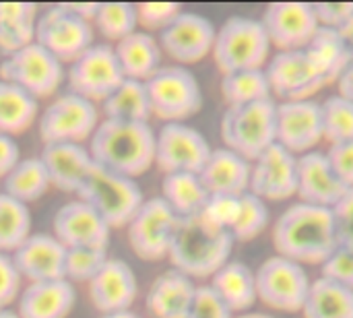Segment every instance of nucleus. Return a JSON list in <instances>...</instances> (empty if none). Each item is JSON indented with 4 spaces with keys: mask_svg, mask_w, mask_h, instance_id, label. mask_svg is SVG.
I'll return each instance as SVG.
<instances>
[{
    "mask_svg": "<svg viewBox=\"0 0 353 318\" xmlns=\"http://www.w3.org/2000/svg\"><path fill=\"white\" fill-rule=\"evenodd\" d=\"M273 246L279 257L298 265H323L337 250L333 211L327 207L290 205L273 226Z\"/></svg>",
    "mask_w": 353,
    "mask_h": 318,
    "instance_id": "obj_1",
    "label": "nucleus"
},
{
    "mask_svg": "<svg viewBox=\"0 0 353 318\" xmlns=\"http://www.w3.org/2000/svg\"><path fill=\"white\" fill-rule=\"evenodd\" d=\"M89 153L97 166L137 178L155 163V130L149 122L103 118L89 139Z\"/></svg>",
    "mask_w": 353,
    "mask_h": 318,
    "instance_id": "obj_2",
    "label": "nucleus"
},
{
    "mask_svg": "<svg viewBox=\"0 0 353 318\" xmlns=\"http://www.w3.org/2000/svg\"><path fill=\"white\" fill-rule=\"evenodd\" d=\"M232 248V234L196 213L190 217H178L168 259L174 269L186 277L205 279L213 277L230 261Z\"/></svg>",
    "mask_w": 353,
    "mask_h": 318,
    "instance_id": "obj_3",
    "label": "nucleus"
},
{
    "mask_svg": "<svg viewBox=\"0 0 353 318\" xmlns=\"http://www.w3.org/2000/svg\"><path fill=\"white\" fill-rule=\"evenodd\" d=\"M271 54V41L261 21L234 14L215 33L211 56L221 74L263 68Z\"/></svg>",
    "mask_w": 353,
    "mask_h": 318,
    "instance_id": "obj_4",
    "label": "nucleus"
},
{
    "mask_svg": "<svg viewBox=\"0 0 353 318\" xmlns=\"http://www.w3.org/2000/svg\"><path fill=\"white\" fill-rule=\"evenodd\" d=\"M77 197L91 205L112 230L126 228L139 207L145 203L143 190L134 178L116 174L97 163H93Z\"/></svg>",
    "mask_w": 353,
    "mask_h": 318,
    "instance_id": "obj_5",
    "label": "nucleus"
},
{
    "mask_svg": "<svg viewBox=\"0 0 353 318\" xmlns=\"http://www.w3.org/2000/svg\"><path fill=\"white\" fill-rule=\"evenodd\" d=\"M275 112L277 103L273 99L225 108L221 116V139L225 147L252 163L275 145Z\"/></svg>",
    "mask_w": 353,
    "mask_h": 318,
    "instance_id": "obj_6",
    "label": "nucleus"
},
{
    "mask_svg": "<svg viewBox=\"0 0 353 318\" xmlns=\"http://www.w3.org/2000/svg\"><path fill=\"white\" fill-rule=\"evenodd\" d=\"M151 116L168 122H184L203 108V91L199 79L180 64L161 66L145 81Z\"/></svg>",
    "mask_w": 353,
    "mask_h": 318,
    "instance_id": "obj_7",
    "label": "nucleus"
},
{
    "mask_svg": "<svg viewBox=\"0 0 353 318\" xmlns=\"http://www.w3.org/2000/svg\"><path fill=\"white\" fill-rule=\"evenodd\" d=\"M99 110L93 101L68 91L52 99L37 118V130L43 145L89 141L99 126Z\"/></svg>",
    "mask_w": 353,
    "mask_h": 318,
    "instance_id": "obj_8",
    "label": "nucleus"
},
{
    "mask_svg": "<svg viewBox=\"0 0 353 318\" xmlns=\"http://www.w3.org/2000/svg\"><path fill=\"white\" fill-rule=\"evenodd\" d=\"M0 79L21 87L39 101L54 95L62 85L64 62H60L41 43L31 41L23 50L2 58Z\"/></svg>",
    "mask_w": 353,
    "mask_h": 318,
    "instance_id": "obj_9",
    "label": "nucleus"
},
{
    "mask_svg": "<svg viewBox=\"0 0 353 318\" xmlns=\"http://www.w3.org/2000/svg\"><path fill=\"white\" fill-rule=\"evenodd\" d=\"M254 277L256 298L265 306L281 312H302L312 284L302 265L275 255L256 269Z\"/></svg>",
    "mask_w": 353,
    "mask_h": 318,
    "instance_id": "obj_10",
    "label": "nucleus"
},
{
    "mask_svg": "<svg viewBox=\"0 0 353 318\" xmlns=\"http://www.w3.org/2000/svg\"><path fill=\"white\" fill-rule=\"evenodd\" d=\"M68 87L72 93L97 103H103L116 87L124 81L120 64L110 43H93L66 70Z\"/></svg>",
    "mask_w": 353,
    "mask_h": 318,
    "instance_id": "obj_11",
    "label": "nucleus"
},
{
    "mask_svg": "<svg viewBox=\"0 0 353 318\" xmlns=\"http://www.w3.org/2000/svg\"><path fill=\"white\" fill-rule=\"evenodd\" d=\"M178 215L161 197L145 199L126 226V238L132 252L143 261H161L170 255Z\"/></svg>",
    "mask_w": 353,
    "mask_h": 318,
    "instance_id": "obj_12",
    "label": "nucleus"
},
{
    "mask_svg": "<svg viewBox=\"0 0 353 318\" xmlns=\"http://www.w3.org/2000/svg\"><path fill=\"white\" fill-rule=\"evenodd\" d=\"M93 25L70 12L64 4L46 8L35 23V41L68 64L93 46Z\"/></svg>",
    "mask_w": 353,
    "mask_h": 318,
    "instance_id": "obj_13",
    "label": "nucleus"
},
{
    "mask_svg": "<svg viewBox=\"0 0 353 318\" xmlns=\"http://www.w3.org/2000/svg\"><path fill=\"white\" fill-rule=\"evenodd\" d=\"M211 151L203 132L184 122H168L155 132V166L163 174H199Z\"/></svg>",
    "mask_w": 353,
    "mask_h": 318,
    "instance_id": "obj_14",
    "label": "nucleus"
},
{
    "mask_svg": "<svg viewBox=\"0 0 353 318\" xmlns=\"http://www.w3.org/2000/svg\"><path fill=\"white\" fill-rule=\"evenodd\" d=\"M271 91L283 101L312 99L323 87L329 85L325 72L316 66L306 50L279 52L267 64Z\"/></svg>",
    "mask_w": 353,
    "mask_h": 318,
    "instance_id": "obj_15",
    "label": "nucleus"
},
{
    "mask_svg": "<svg viewBox=\"0 0 353 318\" xmlns=\"http://www.w3.org/2000/svg\"><path fill=\"white\" fill-rule=\"evenodd\" d=\"M323 141L321 103L314 99L281 101L275 112V143L296 157L310 153Z\"/></svg>",
    "mask_w": 353,
    "mask_h": 318,
    "instance_id": "obj_16",
    "label": "nucleus"
},
{
    "mask_svg": "<svg viewBox=\"0 0 353 318\" xmlns=\"http://www.w3.org/2000/svg\"><path fill=\"white\" fill-rule=\"evenodd\" d=\"M217 29L213 23L196 12L182 10L165 29L159 31V48L180 66L201 62L211 54Z\"/></svg>",
    "mask_w": 353,
    "mask_h": 318,
    "instance_id": "obj_17",
    "label": "nucleus"
},
{
    "mask_svg": "<svg viewBox=\"0 0 353 318\" xmlns=\"http://www.w3.org/2000/svg\"><path fill=\"white\" fill-rule=\"evenodd\" d=\"M271 46L279 52L304 50L319 31V21L312 4L304 2H275L269 4L261 19Z\"/></svg>",
    "mask_w": 353,
    "mask_h": 318,
    "instance_id": "obj_18",
    "label": "nucleus"
},
{
    "mask_svg": "<svg viewBox=\"0 0 353 318\" xmlns=\"http://www.w3.org/2000/svg\"><path fill=\"white\" fill-rule=\"evenodd\" d=\"M248 192L267 201H288L298 192V157L281 145H271L250 163Z\"/></svg>",
    "mask_w": 353,
    "mask_h": 318,
    "instance_id": "obj_19",
    "label": "nucleus"
},
{
    "mask_svg": "<svg viewBox=\"0 0 353 318\" xmlns=\"http://www.w3.org/2000/svg\"><path fill=\"white\" fill-rule=\"evenodd\" d=\"M112 228L85 201L64 203L54 215V236L64 248H108Z\"/></svg>",
    "mask_w": 353,
    "mask_h": 318,
    "instance_id": "obj_20",
    "label": "nucleus"
},
{
    "mask_svg": "<svg viewBox=\"0 0 353 318\" xmlns=\"http://www.w3.org/2000/svg\"><path fill=\"white\" fill-rule=\"evenodd\" d=\"M89 300L101 315L130 310L139 296V281L130 265L122 259H108L97 275L87 284Z\"/></svg>",
    "mask_w": 353,
    "mask_h": 318,
    "instance_id": "obj_21",
    "label": "nucleus"
},
{
    "mask_svg": "<svg viewBox=\"0 0 353 318\" xmlns=\"http://www.w3.org/2000/svg\"><path fill=\"white\" fill-rule=\"evenodd\" d=\"M10 257L21 279H27L29 284L64 279L66 248L54 234H31Z\"/></svg>",
    "mask_w": 353,
    "mask_h": 318,
    "instance_id": "obj_22",
    "label": "nucleus"
},
{
    "mask_svg": "<svg viewBox=\"0 0 353 318\" xmlns=\"http://www.w3.org/2000/svg\"><path fill=\"white\" fill-rule=\"evenodd\" d=\"M347 186L335 176L329 159L321 151H310L298 157V197L300 203L333 209Z\"/></svg>",
    "mask_w": 353,
    "mask_h": 318,
    "instance_id": "obj_23",
    "label": "nucleus"
},
{
    "mask_svg": "<svg viewBox=\"0 0 353 318\" xmlns=\"http://www.w3.org/2000/svg\"><path fill=\"white\" fill-rule=\"evenodd\" d=\"M41 163L48 170L50 184L62 192L77 195L83 186L85 178L89 176L93 168V157L89 153V147L74 145V143H52L43 145Z\"/></svg>",
    "mask_w": 353,
    "mask_h": 318,
    "instance_id": "obj_24",
    "label": "nucleus"
},
{
    "mask_svg": "<svg viewBox=\"0 0 353 318\" xmlns=\"http://www.w3.org/2000/svg\"><path fill=\"white\" fill-rule=\"evenodd\" d=\"M77 304V290L68 279L27 284L17 300L21 318H66Z\"/></svg>",
    "mask_w": 353,
    "mask_h": 318,
    "instance_id": "obj_25",
    "label": "nucleus"
},
{
    "mask_svg": "<svg viewBox=\"0 0 353 318\" xmlns=\"http://www.w3.org/2000/svg\"><path fill=\"white\" fill-rule=\"evenodd\" d=\"M199 178L209 195L242 197L250 184V161L228 147L213 149Z\"/></svg>",
    "mask_w": 353,
    "mask_h": 318,
    "instance_id": "obj_26",
    "label": "nucleus"
},
{
    "mask_svg": "<svg viewBox=\"0 0 353 318\" xmlns=\"http://www.w3.org/2000/svg\"><path fill=\"white\" fill-rule=\"evenodd\" d=\"M196 286L184 273L170 269L149 288L147 312L153 318H188Z\"/></svg>",
    "mask_w": 353,
    "mask_h": 318,
    "instance_id": "obj_27",
    "label": "nucleus"
},
{
    "mask_svg": "<svg viewBox=\"0 0 353 318\" xmlns=\"http://www.w3.org/2000/svg\"><path fill=\"white\" fill-rule=\"evenodd\" d=\"M116 60L124 79L149 81L161 68V48L157 37L147 31H134L114 46Z\"/></svg>",
    "mask_w": 353,
    "mask_h": 318,
    "instance_id": "obj_28",
    "label": "nucleus"
},
{
    "mask_svg": "<svg viewBox=\"0 0 353 318\" xmlns=\"http://www.w3.org/2000/svg\"><path fill=\"white\" fill-rule=\"evenodd\" d=\"M211 288L230 306L232 312L244 315L259 300L256 298V277H254V271L248 265L240 263V261H228L211 277Z\"/></svg>",
    "mask_w": 353,
    "mask_h": 318,
    "instance_id": "obj_29",
    "label": "nucleus"
},
{
    "mask_svg": "<svg viewBox=\"0 0 353 318\" xmlns=\"http://www.w3.org/2000/svg\"><path fill=\"white\" fill-rule=\"evenodd\" d=\"M39 116V103L21 87L0 79V132L17 137L27 132Z\"/></svg>",
    "mask_w": 353,
    "mask_h": 318,
    "instance_id": "obj_30",
    "label": "nucleus"
},
{
    "mask_svg": "<svg viewBox=\"0 0 353 318\" xmlns=\"http://www.w3.org/2000/svg\"><path fill=\"white\" fill-rule=\"evenodd\" d=\"M161 199L170 205V209L178 217H190L203 211L209 192L203 186L199 174L176 172L165 174L161 182Z\"/></svg>",
    "mask_w": 353,
    "mask_h": 318,
    "instance_id": "obj_31",
    "label": "nucleus"
},
{
    "mask_svg": "<svg viewBox=\"0 0 353 318\" xmlns=\"http://www.w3.org/2000/svg\"><path fill=\"white\" fill-rule=\"evenodd\" d=\"M302 315L304 318H353V292L319 277L310 284Z\"/></svg>",
    "mask_w": 353,
    "mask_h": 318,
    "instance_id": "obj_32",
    "label": "nucleus"
},
{
    "mask_svg": "<svg viewBox=\"0 0 353 318\" xmlns=\"http://www.w3.org/2000/svg\"><path fill=\"white\" fill-rule=\"evenodd\" d=\"M103 118L122 120V122H149L151 103L147 95V87L143 81L124 79L116 91L101 103Z\"/></svg>",
    "mask_w": 353,
    "mask_h": 318,
    "instance_id": "obj_33",
    "label": "nucleus"
},
{
    "mask_svg": "<svg viewBox=\"0 0 353 318\" xmlns=\"http://www.w3.org/2000/svg\"><path fill=\"white\" fill-rule=\"evenodd\" d=\"M52 188L46 166L39 157L21 159L4 178V195L29 205L39 201Z\"/></svg>",
    "mask_w": 353,
    "mask_h": 318,
    "instance_id": "obj_34",
    "label": "nucleus"
},
{
    "mask_svg": "<svg viewBox=\"0 0 353 318\" xmlns=\"http://www.w3.org/2000/svg\"><path fill=\"white\" fill-rule=\"evenodd\" d=\"M304 50L310 54V58L316 62V66L325 72L329 85L337 83L339 77L345 72V68L352 64L347 48H345L337 29L319 27L316 35L312 37V41Z\"/></svg>",
    "mask_w": 353,
    "mask_h": 318,
    "instance_id": "obj_35",
    "label": "nucleus"
},
{
    "mask_svg": "<svg viewBox=\"0 0 353 318\" xmlns=\"http://www.w3.org/2000/svg\"><path fill=\"white\" fill-rule=\"evenodd\" d=\"M221 97L228 103V108L273 99V91L265 68L221 74Z\"/></svg>",
    "mask_w": 353,
    "mask_h": 318,
    "instance_id": "obj_36",
    "label": "nucleus"
},
{
    "mask_svg": "<svg viewBox=\"0 0 353 318\" xmlns=\"http://www.w3.org/2000/svg\"><path fill=\"white\" fill-rule=\"evenodd\" d=\"M31 234L29 205L0 192V252L12 255Z\"/></svg>",
    "mask_w": 353,
    "mask_h": 318,
    "instance_id": "obj_37",
    "label": "nucleus"
},
{
    "mask_svg": "<svg viewBox=\"0 0 353 318\" xmlns=\"http://www.w3.org/2000/svg\"><path fill=\"white\" fill-rule=\"evenodd\" d=\"M139 25L137 6L126 2H105L99 4L97 14L93 19V29L103 35L108 41H120L126 35L134 33Z\"/></svg>",
    "mask_w": 353,
    "mask_h": 318,
    "instance_id": "obj_38",
    "label": "nucleus"
},
{
    "mask_svg": "<svg viewBox=\"0 0 353 318\" xmlns=\"http://www.w3.org/2000/svg\"><path fill=\"white\" fill-rule=\"evenodd\" d=\"M323 139L331 145L353 141V103L343 95H331L321 103Z\"/></svg>",
    "mask_w": 353,
    "mask_h": 318,
    "instance_id": "obj_39",
    "label": "nucleus"
},
{
    "mask_svg": "<svg viewBox=\"0 0 353 318\" xmlns=\"http://www.w3.org/2000/svg\"><path fill=\"white\" fill-rule=\"evenodd\" d=\"M269 207L263 199L254 197L252 192H244L240 197V215L238 221L234 223V228L230 230L234 242H250L254 238H259L267 226H269Z\"/></svg>",
    "mask_w": 353,
    "mask_h": 318,
    "instance_id": "obj_40",
    "label": "nucleus"
},
{
    "mask_svg": "<svg viewBox=\"0 0 353 318\" xmlns=\"http://www.w3.org/2000/svg\"><path fill=\"white\" fill-rule=\"evenodd\" d=\"M108 259V248H66L64 279L70 284H89Z\"/></svg>",
    "mask_w": 353,
    "mask_h": 318,
    "instance_id": "obj_41",
    "label": "nucleus"
},
{
    "mask_svg": "<svg viewBox=\"0 0 353 318\" xmlns=\"http://www.w3.org/2000/svg\"><path fill=\"white\" fill-rule=\"evenodd\" d=\"M201 215L221 230H232L240 215V197L234 195H209Z\"/></svg>",
    "mask_w": 353,
    "mask_h": 318,
    "instance_id": "obj_42",
    "label": "nucleus"
},
{
    "mask_svg": "<svg viewBox=\"0 0 353 318\" xmlns=\"http://www.w3.org/2000/svg\"><path fill=\"white\" fill-rule=\"evenodd\" d=\"M137 6V19L139 25L145 29H165L180 12V4L176 2H143V4H134Z\"/></svg>",
    "mask_w": 353,
    "mask_h": 318,
    "instance_id": "obj_43",
    "label": "nucleus"
},
{
    "mask_svg": "<svg viewBox=\"0 0 353 318\" xmlns=\"http://www.w3.org/2000/svg\"><path fill=\"white\" fill-rule=\"evenodd\" d=\"M188 318H234V312L211 286H196Z\"/></svg>",
    "mask_w": 353,
    "mask_h": 318,
    "instance_id": "obj_44",
    "label": "nucleus"
},
{
    "mask_svg": "<svg viewBox=\"0 0 353 318\" xmlns=\"http://www.w3.org/2000/svg\"><path fill=\"white\" fill-rule=\"evenodd\" d=\"M321 277L353 292V250L337 246V250L321 265Z\"/></svg>",
    "mask_w": 353,
    "mask_h": 318,
    "instance_id": "obj_45",
    "label": "nucleus"
},
{
    "mask_svg": "<svg viewBox=\"0 0 353 318\" xmlns=\"http://www.w3.org/2000/svg\"><path fill=\"white\" fill-rule=\"evenodd\" d=\"M35 23L37 21H25V23H2L0 25V54L10 56L31 41H35Z\"/></svg>",
    "mask_w": 353,
    "mask_h": 318,
    "instance_id": "obj_46",
    "label": "nucleus"
},
{
    "mask_svg": "<svg viewBox=\"0 0 353 318\" xmlns=\"http://www.w3.org/2000/svg\"><path fill=\"white\" fill-rule=\"evenodd\" d=\"M335 219L337 244L341 248L353 250V186L341 197V201L331 209Z\"/></svg>",
    "mask_w": 353,
    "mask_h": 318,
    "instance_id": "obj_47",
    "label": "nucleus"
},
{
    "mask_svg": "<svg viewBox=\"0 0 353 318\" xmlns=\"http://www.w3.org/2000/svg\"><path fill=\"white\" fill-rule=\"evenodd\" d=\"M23 279L12 263L10 255L0 252V308H8L12 302L19 300Z\"/></svg>",
    "mask_w": 353,
    "mask_h": 318,
    "instance_id": "obj_48",
    "label": "nucleus"
},
{
    "mask_svg": "<svg viewBox=\"0 0 353 318\" xmlns=\"http://www.w3.org/2000/svg\"><path fill=\"white\" fill-rule=\"evenodd\" d=\"M329 159V166L333 168L335 176L347 186H353V141L345 143H335L329 147V151L325 153Z\"/></svg>",
    "mask_w": 353,
    "mask_h": 318,
    "instance_id": "obj_49",
    "label": "nucleus"
},
{
    "mask_svg": "<svg viewBox=\"0 0 353 318\" xmlns=\"http://www.w3.org/2000/svg\"><path fill=\"white\" fill-rule=\"evenodd\" d=\"M316 21L321 27L327 29H339L353 14V4H312Z\"/></svg>",
    "mask_w": 353,
    "mask_h": 318,
    "instance_id": "obj_50",
    "label": "nucleus"
},
{
    "mask_svg": "<svg viewBox=\"0 0 353 318\" xmlns=\"http://www.w3.org/2000/svg\"><path fill=\"white\" fill-rule=\"evenodd\" d=\"M37 21V6L29 2H0V25L2 23H25Z\"/></svg>",
    "mask_w": 353,
    "mask_h": 318,
    "instance_id": "obj_51",
    "label": "nucleus"
},
{
    "mask_svg": "<svg viewBox=\"0 0 353 318\" xmlns=\"http://www.w3.org/2000/svg\"><path fill=\"white\" fill-rule=\"evenodd\" d=\"M21 161V149L19 143L0 132V178H6V174Z\"/></svg>",
    "mask_w": 353,
    "mask_h": 318,
    "instance_id": "obj_52",
    "label": "nucleus"
},
{
    "mask_svg": "<svg viewBox=\"0 0 353 318\" xmlns=\"http://www.w3.org/2000/svg\"><path fill=\"white\" fill-rule=\"evenodd\" d=\"M64 6H66L70 12H74L77 17L89 21L91 25H93V19H95L97 8H99V4H95V2H87V4H77V2H72V4H64Z\"/></svg>",
    "mask_w": 353,
    "mask_h": 318,
    "instance_id": "obj_53",
    "label": "nucleus"
},
{
    "mask_svg": "<svg viewBox=\"0 0 353 318\" xmlns=\"http://www.w3.org/2000/svg\"><path fill=\"white\" fill-rule=\"evenodd\" d=\"M337 83H339V95H343L353 103V62L345 68V72L339 77Z\"/></svg>",
    "mask_w": 353,
    "mask_h": 318,
    "instance_id": "obj_54",
    "label": "nucleus"
},
{
    "mask_svg": "<svg viewBox=\"0 0 353 318\" xmlns=\"http://www.w3.org/2000/svg\"><path fill=\"white\" fill-rule=\"evenodd\" d=\"M337 31H339V35H341V39H343V43L347 48V54H350V58H352L353 62V14Z\"/></svg>",
    "mask_w": 353,
    "mask_h": 318,
    "instance_id": "obj_55",
    "label": "nucleus"
},
{
    "mask_svg": "<svg viewBox=\"0 0 353 318\" xmlns=\"http://www.w3.org/2000/svg\"><path fill=\"white\" fill-rule=\"evenodd\" d=\"M101 318H143L132 310H122V312H112V315H101Z\"/></svg>",
    "mask_w": 353,
    "mask_h": 318,
    "instance_id": "obj_56",
    "label": "nucleus"
},
{
    "mask_svg": "<svg viewBox=\"0 0 353 318\" xmlns=\"http://www.w3.org/2000/svg\"><path fill=\"white\" fill-rule=\"evenodd\" d=\"M0 318H21L14 310H10V308H0Z\"/></svg>",
    "mask_w": 353,
    "mask_h": 318,
    "instance_id": "obj_57",
    "label": "nucleus"
},
{
    "mask_svg": "<svg viewBox=\"0 0 353 318\" xmlns=\"http://www.w3.org/2000/svg\"><path fill=\"white\" fill-rule=\"evenodd\" d=\"M234 318H273V317L263 315V312H244V315H240V317H234Z\"/></svg>",
    "mask_w": 353,
    "mask_h": 318,
    "instance_id": "obj_58",
    "label": "nucleus"
}]
</instances>
